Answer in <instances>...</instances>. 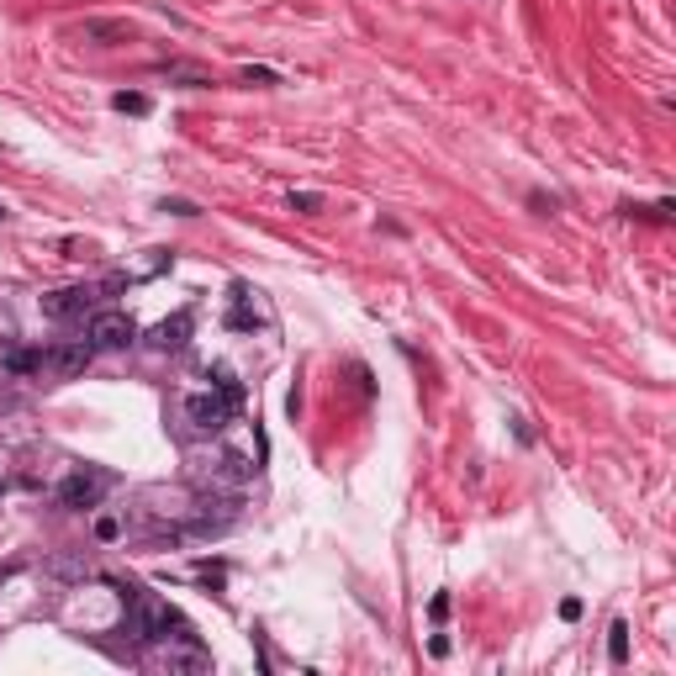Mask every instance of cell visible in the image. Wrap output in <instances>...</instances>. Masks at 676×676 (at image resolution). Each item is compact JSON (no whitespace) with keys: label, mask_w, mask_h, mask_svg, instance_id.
<instances>
[{"label":"cell","mask_w":676,"mask_h":676,"mask_svg":"<svg viewBox=\"0 0 676 676\" xmlns=\"http://www.w3.org/2000/svg\"><path fill=\"white\" fill-rule=\"evenodd\" d=\"M154 666L159 671H206V666H212V661H206V650L196 645V640H185V634H169V640H164V650H154Z\"/></svg>","instance_id":"obj_4"},{"label":"cell","mask_w":676,"mask_h":676,"mask_svg":"<svg viewBox=\"0 0 676 676\" xmlns=\"http://www.w3.org/2000/svg\"><path fill=\"white\" fill-rule=\"evenodd\" d=\"M608 655H613V666H624V655H629V629L624 624L608 629Z\"/></svg>","instance_id":"obj_8"},{"label":"cell","mask_w":676,"mask_h":676,"mask_svg":"<svg viewBox=\"0 0 676 676\" xmlns=\"http://www.w3.org/2000/svg\"><path fill=\"white\" fill-rule=\"evenodd\" d=\"M85 338H90V349H127L138 338V328H133V317H127V312H96V317H90V328H85Z\"/></svg>","instance_id":"obj_3"},{"label":"cell","mask_w":676,"mask_h":676,"mask_svg":"<svg viewBox=\"0 0 676 676\" xmlns=\"http://www.w3.org/2000/svg\"><path fill=\"white\" fill-rule=\"evenodd\" d=\"M238 412V386L233 381H217L212 391H191L185 397V423L201 428V434H217L222 423H233Z\"/></svg>","instance_id":"obj_1"},{"label":"cell","mask_w":676,"mask_h":676,"mask_svg":"<svg viewBox=\"0 0 676 676\" xmlns=\"http://www.w3.org/2000/svg\"><path fill=\"white\" fill-rule=\"evenodd\" d=\"M291 206H296V212H317V206H323V201H317L312 191H296V196H291Z\"/></svg>","instance_id":"obj_10"},{"label":"cell","mask_w":676,"mask_h":676,"mask_svg":"<svg viewBox=\"0 0 676 676\" xmlns=\"http://www.w3.org/2000/svg\"><path fill=\"white\" fill-rule=\"evenodd\" d=\"M0 217H6V206H0Z\"/></svg>","instance_id":"obj_11"},{"label":"cell","mask_w":676,"mask_h":676,"mask_svg":"<svg viewBox=\"0 0 676 676\" xmlns=\"http://www.w3.org/2000/svg\"><path fill=\"white\" fill-rule=\"evenodd\" d=\"M90 307H96V291H90V286H64V291L43 296V312L48 317H80Z\"/></svg>","instance_id":"obj_6"},{"label":"cell","mask_w":676,"mask_h":676,"mask_svg":"<svg viewBox=\"0 0 676 676\" xmlns=\"http://www.w3.org/2000/svg\"><path fill=\"white\" fill-rule=\"evenodd\" d=\"M106 492H111V476H106V471H74V476L59 481V507L85 513V507H96Z\"/></svg>","instance_id":"obj_2"},{"label":"cell","mask_w":676,"mask_h":676,"mask_svg":"<svg viewBox=\"0 0 676 676\" xmlns=\"http://www.w3.org/2000/svg\"><path fill=\"white\" fill-rule=\"evenodd\" d=\"M90 338H74V344H59V349H48V354H37V370H48V375H80L90 365Z\"/></svg>","instance_id":"obj_5"},{"label":"cell","mask_w":676,"mask_h":676,"mask_svg":"<svg viewBox=\"0 0 676 676\" xmlns=\"http://www.w3.org/2000/svg\"><path fill=\"white\" fill-rule=\"evenodd\" d=\"M185 333H191V317L180 312V317H169V323H159L154 344H159V349H180V344H185Z\"/></svg>","instance_id":"obj_7"},{"label":"cell","mask_w":676,"mask_h":676,"mask_svg":"<svg viewBox=\"0 0 676 676\" xmlns=\"http://www.w3.org/2000/svg\"><path fill=\"white\" fill-rule=\"evenodd\" d=\"M111 106H117V111H133V117H143V111H148V96H127V90H122V96L111 101Z\"/></svg>","instance_id":"obj_9"}]
</instances>
